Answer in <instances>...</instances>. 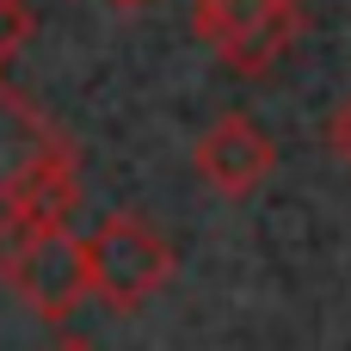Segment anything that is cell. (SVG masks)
I'll return each mask as SVG.
<instances>
[{
    "label": "cell",
    "mask_w": 351,
    "mask_h": 351,
    "mask_svg": "<svg viewBox=\"0 0 351 351\" xmlns=\"http://www.w3.org/2000/svg\"><path fill=\"white\" fill-rule=\"evenodd\" d=\"M327 148H333V160H339V167H351V99L327 117Z\"/></svg>",
    "instance_id": "cell-7"
},
{
    "label": "cell",
    "mask_w": 351,
    "mask_h": 351,
    "mask_svg": "<svg viewBox=\"0 0 351 351\" xmlns=\"http://www.w3.org/2000/svg\"><path fill=\"white\" fill-rule=\"evenodd\" d=\"M49 351H93V346H86V339H74V333H68V339H56V346H49Z\"/></svg>",
    "instance_id": "cell-8"
},
{
    "label": "cell",
    "mask_w": 351,
    "mask_h": 351,
    "mask_svg": "<svg viewBox=\"0 0 351 351\" xmlns=\"http://www.w3.org/2000/svg\"><path fill=\"white\" fill-rule=\"evenodd\" d=\"M191 31L234 74H271L284 49L302 37V6L296 0H191Z\"/></svg>",
    "instance_id": "cell-4"
},
{
    "label": "cell",
    "mask_w": 351,
    "mask_h": 351,
    "mask_svg": "<svg viewBox=\"0 0 351 351\" xmlns=\"http://www.w3.org/2000/svg\"><path fill=\"white\" fill-rule=\"evenodd\" d=\"M191 167H197V179H204L210 191H222V197H247V191H259V185L271 179V167H278V142H271L247 111H222V117L197 136Z\"/></svg>",
    "instance_id": "cell-5"
},
{
    "label": "cell",
    "mask_w": 351,
    "mask_h": 351,
    "mask_svg": "<svg viewBox=\"0 0 351 351\" xmlns=\"http://www.w3.org/2000/svg\"><path fill=\"white\" fill-rule=\"evenodd\" d=\"M105 6H117V12H136V6H148V0H105Z\"/></svg>",
    "instance_id": "cell-9"
},
{
    "label": "cell",
    "mask_w": 351,
    "mask_h": 351,
    "mask_svg": "<svg viewBox=\"0 0 351 351\" xmlns=\"http://www.w3.org/2000/svg\"><path fill=\"white\" fill-rule=\"evenodd\" d=\"M0 278L19 290V302L43 321H68L86 296H93V278H86V241L68 234V222H37V228H19L6 247H0Z\"/></svg>",
    "instance_id": "cell-2"
},
{
    "label": "cell",
    "mask_w": 351,
    "mask_h": 351,
    "mask_svg": "<svg viewBox=\"0 0 351 351\" xmlns=\"http://www.w3.org/2000/svg\"><path fill=\"white\" fill-rule=\"evenodd\" d=\"M31 31H37L31 6H25V0H0V74H6V68H12V56L31 43Z\"/></svg>",
    "instance_id": "cell-6"
},
{
    "label": "cell",
    "mask_w": 351,
    "mask_h": 351,
    "mask_svg": "<svg viewBox=\"0 0 351 351\" xmlns=\"http://www.w3.org/2000/svg\"><path fill=\"white\" fill-rule=\"evenodd\" d=\"M86 278H93V296L105 308L136 315L173 278V241L154 222H142L136 210H117L86 234Z\"/></svg>",
    "instance_id": "cell-3"
},
{
    "label": "cell",
    "mask_w": 351,
    "mask_h": 351,
    "mask_svg": "<svg viewBox=\"0 0 351 351\" xmlns=\"http://www.w3.org/2000/svg\"><path fill=\"white\" fill-rule=\"evenodd\" d=\"M80 210L74 142L0 74V247L19 228L68 222Z\"/></svg>",
    "instance_id": "cell-1"
}]
</instances>
